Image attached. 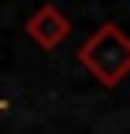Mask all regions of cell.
Segmentation results:
<instances>
[{
  "mask_svg": "<svg viewBox=\"0 0 130 134\" xmlns=\"http://www.w3.org/2000/svg\"><path fill=\"white\" fill-rule=\"evenodd\" d=\"M78 63L101 82V86H119V82L130 75V37L115 26L104 23L101 30H93L86 45L78 48Z\"/></svg>",
  "mask_w": 130,
  "mask_h": 134,
  "instance_id": "6da1fadb",
  "label": "cell"
},
{
  "mask_svg": "<svg viewBox=\"0 0 130 134\" xmlns=\"http://www.w3.org/2000/svg\"><path fill=\"white\" fill-rule=\"evenodd\" d=\"M67 30H71L67 15H63L60 8H52V4L37 8V11L26 19V34H30V41L41 45V48H56L63 37H67Z\"/></svg>",
  "mask_w": 130,
  "mask_h": 134,
  "instance_id": "7a4b0ae2",
  "label": "cell"
}]
</instances>
